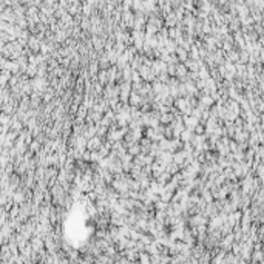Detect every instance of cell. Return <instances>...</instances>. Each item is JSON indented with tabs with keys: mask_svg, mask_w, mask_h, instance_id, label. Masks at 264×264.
<instances>
[{
	"mask_svg": "<svg viewBox=\"0 0 264 264\" xmlns=\"http://www.w3.org/2000/svg\"><path fill=\"white\" fill-rule=\"evenodd\" d=\"M94 176H96V178H99V181H102V179H100V178H102L100 175H94ZM93 184L96 185V184H97V179H94V181H93Z\"/></svg>",
	"mask_w": 264,
	"mask_h": 264,
	"instance_id": "1",
	"label": "cell"
}]
</instances>
